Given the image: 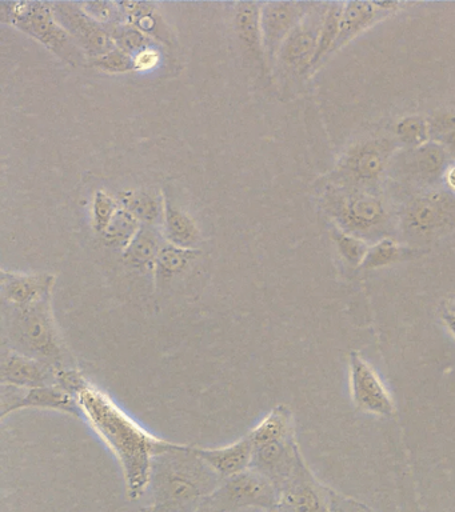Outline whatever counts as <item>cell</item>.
Returning a JSON list of instances; mask_svg holds the SVG:
<instances>
[{
	"instance_id": "obj_1",
	"label": "cell",
	"mask_w": 455,
	"mask_h": 512,
	"mask_svg": "<svg viewBox=\"0 0 455 512\" xmlns=\"http://www.w3.org/2000/svg\"><path fill=\"white\" fill-rule=\"evenodd\" d=\"M82 419L102 439L121 467L127 496L141 499L149 491L155 456L175 446L150 434L131 418L107 392L89 382L77 395Z\"/></svg>"
},
{
	"instance_id": "obj_2",
	"label": "cell",
	"mask_w": 455,
	"mask_h": 512,
	"mask_svg": "<svg viewBox=\"0 0 455 512\" xmlns=\"http://www.w3.org/2000/svg\"><path fill=\"white\" fill-rule=\"evenodd\" d=\"M221 483L193 447L175 443L154 458L149 487L153 506L147 512H194Z\"/></svg>"
},
{
	"instance_id": "obj_3",
	"label": "cell",
	"mask_w": 455,
	"mask_h": 512,
	"mask_svg": "<svg viewBox=\"0 0 455 512\" xmlns=\"http://www.w3.org/2000/svg\"><path fill=\"white\" fill-rule=\"evenodd\" d=\"M3 346L57 370L77 367L55 320L53 295L26 307L3 304Z\"/></svg>"
},
{
	"instance_id": "obj_4",
	"label": "cell",
	"mask_w": 455,
	"mask_h": 512,
	"mask_svg": "<svg viewBox=\"0 0 455 512\" xmlns=\"http://www.w3.org/2000/svg\"><path fill=\"white\" fill-rule=\"evenodd\" d=\"M0 18L3 22L17 27L33 36L43 46L71 66L89 63L85 52L79 48L65 28L55 18L53 3L46 2H2Z\"/></svg>"
},
{
	"instance_id": "obj_5",
	"label": "cell",
	"mask_w": 455,
	"mask_h": 512,
	"mask_svg": "<svg viewBox=\"0 0 455 512\" xmlns=\"http://www.w3.org/2000/svg\"><path fill=\"white\" fill-rule=\"evenodd\" d=\"M279 490L253 468L222 480L217 490L205 500L221 512H237L245 508L266 511L279 504Z\"/></svg>"
},
{
	"instance_id": "obj_6",
	"label": "cell",
	"mask_w": 455,
	"mask_h": 512,
	"mask_svg": "<svg viewBox=\"0 0 455 512\" xmlns=\"http://www.w3.org/2000/svg\"><path fill=\"white\" fill-rule=\"evenodd\" d=\"M55 18L90 60L106 55L115 46L109 30L86 14L81 4L53 3Z\"/></svg>"
},
{
	"instance_id": "obj_7",
	"label": "cell",
	"mask_w": 455,
	"mask_h": 512,
	"mask_svg": "<svg viewBox=\"0 0 455 512\" xmlns=\"http://www.w3.org/2000/svg\"><path fill=\"white\" fill-rule=\"evenodd\" d=\"M50 410L82 419L77 398L62 387L19 388L2 386V419L21 410Z\"/></svg>"
},
{
	"instance_id": "obj_8",
	"label": "cell",
	"mask_w": 455,
	"mask_h": 512,
	"mask_svg": "<svg viewBox=\"0 0 455 512\" xmlns=\"http://www.w3.org/2000/svg\"><path fill=\"white\" fill-rule=\"evenodd\" d=\"M350 388L355 406L369 414L391 416L394 402L374 368L358 354L350 355Z\"/></svg>"
},
{
	"instance_id": "obj_9",
	"label": "cell",
	"mask_w": 455,
	"mask_h": 512,
	"mask_svg": "<svg viewBox=\"0 0 455 512\" xmlns=\"http://www.w3.org/2000/svg\"><path fill=\"white\" fill-rule=\"evenodd\" d=\"M57 368L17 351H3L0 363V383L2 386L37 388L57 384Z\"/></svg>"
},
{
	"instance_id": "obj_10",
	"label": "cell",
	"mask_w": 455,
	"mask_h": 512,
	"mask_svg": "<svg viewBox=\"0 0 455 512\" xmlns=\"http://www.w3.org/2000/svg\"><path fill=\"white\" fill-rule=\"evenodd\" d=\"M55 275L49 272L2 271L0 290L3 304L9 307H26L53 295Z\"/></svg>"
},
{
	"instance_id": "obj_11",
	"label": "cell",
	"mask_w": 455,
	"mask_h": 512,
	"mask_svg": "<svg viewBox=\"0 0 455 512\" xmlns=\"http://www.w3.org/2000/svg\"><path fill=\"white\" fill-rule=\"evenodd\" d=\"M302 10L297 3H267L261 10L263 51L274 56L290 32L298 26Z\"/></svg>"
},
{
	"instance_id": "obj_12",
	"label": "cell",
	"mask_w": 455,
	"mask_h": 512,
	"mask_svg": "<svg viewBox=\"0 0 455 512\" xmlns=\"http://www.w3.org/2000/svg\"><path fill=\"white\" fill-rule=\"evenodd\" d=\"M193 448L195 454L222 480L249 470L251 460H253V443H251L249 435L223 447Z\"/></svg>"
},
{
	"instance_id": "obj_13",
	"label": "cell",
	"mask_w": 455,
	"mask_h": 512,
	"mask_svg": "<svg viewBox=\"0 0 455 512\" xmlns=\"http://www.w3.org/2000/svg\"><path fill=\"white\" fill-rule=\"evenodd\" d=\"M278 507L282 512H327L321 491L311 483L301 462L282 487Z\"/></svg>"
},
{
	"instance_id": "obj_14",
	"label": "cell",
	"mask_w": 455,
	"mask_h": 512,
	"mask_svg": "<svg viewBox=\"0 0 455 512\" xmlns=\"http://www.w3.org/2000/svg\"><path fill=\"white\" fill-rule=\"evenodd\" d=\"M322 22L319 24L299 22L298 26L290 32L278 52L279 59L285 66L295 70L311 66L317 51Z\"/></svg>"
},
{
	"instance_id": "obj_15",
	"label": "cell",
	"mask_w": 455,
	"mask_h": 512,
	"mask_svg": "<svg viewBox=\"0 0 455 512\" xmlns=\"http://www.w3.org/2000/svg\"><path fill=\"white\" fill-rule=\"evenodd\" d=\"M166 243L163 238L161 227L142 224L138 234L134 236L129 246L123 250V260L130 267L137 268L139 271L153 272L155 263H157L159 252L163 244Z\"/></svg>"
},
{
	"instance_id": "obj_16",
	"label": "cell",
	"mask_w": 455,
	"mask_h": 512,
	"mask_svg": "<svg viewBox=\"0 0 455 512\" xmlns=\"http://www.w3.org/2000/svg\"><path fill=\"white\" fill-rule=\"evenodd\" d=\"M161 230L166 242L174 246L195 248L201 242V230L195 220L166 198Z\"/></svg>"
},
{
	"instance_id": "obj_17",
	"label": "cell",
	"mask_w": 455,
	"mask_h": 512,
	"mask_svg": "<svg viewBox=\"0 0 455 512\" xmlns=\"http://www.w3.org/2000/svg\"><path fill=\"white\" fill-rule=\"evenodd\" d=\"M446 218L445 199L439 195H430L411 204L406 214L405 226L413 234L426 235L441 227Z\"/></svg>"
},
{
	"instance_id": "obj_18",
	"label": "cell",
	"mask_w": 455,
	"mask_h": 512,
	"mask_svg": "<svg viewBox=\"0 0 455 512\" xmlns=\"http://www.w3.org/2000/svg\"><path fill=\"white\" fill-rule=\"evenodd\" d=\"M341 216L351 230L367 231L382 222L385 210L373 196L355 195L343 200Z\"/></svg>"
},
{
	"instance_id": "obj_19",
	"label": "cell",
	"mask_w": 455,
	"mask_h": 512,
	"mask_svg": "<svg viewBox=\"0 0 455 512\" xmlns=\"http://www.w3.org/2000/svg\"><path fill=\"white\" fill-rule=\"evenodd\" d=\"M386 150L383 143H369L359 147L347 160L350 174L362 182L377 179L386 164Z\"/></svg>"
},
{
	"instance_id": "obj_20",
	"label": "cell",
	"mask_w": 455,
	"mask_h": 512,
	"mask_svg": "<svg viewBox=\"0 0 455 512\" xmlns=\"http://www.w3.org/2000/svg\"><path fill=\"white\" fill-rule=\"evenodd\" d=\"M235 27H237L239 38H241L247 50L257 56L265 55V51H263L259 4H238L237 15H235Z\"/></svg>"
},
{
	"instance_id": "obj_21",
	"label": "cell",
	"mask_w": 455,
	"mask_h": 512,
	"mask_svg": "<svg viewBox=\"0 0 455 512\" xmlns=\"http://www.w3.org/2000/svg\"><path fill=\"white\" fill-rule=\"evenodd\" d=\"M122 207L130 211L142 224L158 226L165 214V198L151 192L130 191L122 196Z\"/></svg>"
},
{
	"instance_id": "obj_22",
	"label": "cell",
	"mask_w": 455,
	"mask_h": 512,
	"mask_svg": "<svg viewBox=\"0 0 455 512\" xmlns=\"http://www.w3.org/2000/svg\"><path fill=\"white\" fill-rule=\"evenodd\" d=\"M377 12L378 7L375 3L350 2L343 4L341 28H339V36L334 48L342 46L358 32L365 30L373 22Z\"/></svg>"
},
{
	"instance_id": "obj_23",
	"label": "cell",
	"mask_w": 455,
	"mask_h": 512,
	"mask_svg": "<svg viewBox=\"0 0 455 512\" xmlns=\"http://www.w3.org/2000/svg\"><path fill=\"white\" fill-rule=\"evenodd\" d=\"M198 256L197 248H183L166 242L159 252L157 263H155V278L166 280L181 275Z\"/></svg>"
},
{
	"instance_id": "obj_24",
	"label": "cell",
	"mask_w": 455,
	"mask_h": 512,
	"mask_svg": "<svg viewBox=\"0 0 455 512\" xmlns=\"http://www.w3.org/2000/svg\"><path fill=\"white\" fill-rule=\"evenodd\" d=\"M141 226L142 223L130 211L121 206L101 236L107 246L123 252L134 236L138 234Z\"/></svg>"
},
{
	"instance_id": "obj_25",
	"label": "cell",
	"mask_w": 455,
	"mask_h": 512,
	"mask_svg": "<svg viewBox=\"0 0 455 512\" xmlns=\"http://www.w3.org/2000/svg\"><path fill=\"white\" fill-rule=\"evenodd\" d=\"M111 38H113L115 46L119 50L125 51L126 54L131 56L138 55L139 52L147 50L153 46V39L145 32L138 30L130 23H119L115 26L107 27Z\"/></svg>"
},
{
	"instance_id": "obj_26",
	"label": "cell",
	"mask_w": 455,
	"mask_h": 512,
	"mask_svg": "<svg viewBox=\"0 0 455 512\" xmlns=\"http://www.w3.org/2000/svg\"><path fill=\"white\" fill-rule=\"evenodd\" d=\"M446 163V152L437 144H425L411 156V167L419 178H434Z\"/></svg>"
},
{
	"instance_id": "obj_27",
	"label": "cell",
	"mask_w": 455,
	"mask_h": 512,
	"mask_svg": "<svg viewBox=\"0 0 455 512\" xmlns=\"http://www.w3.org/2000/svg\"><path fill=\"white\" fill-rule=\"evenodd\" d=\"M342 11L343 4L333 3L330 4L329 10H327L325 16H323L321 34H319L318 39V47L317 51H315L311 66H314V64L317 63L318 60L326 54V52L333 50L335 42H337L339 36V28H341Z\"/></svg>"
},
{
	"instance_id": "obj_28",
	"label": "cell",
	"mask_w": 455,
	"mask_h": 512,
	"mask_svg": "<svg viewBox=\"0 0 455 512\" xmlns=\"http://www.w3.org/2000/svg\"><path fill=\"white\" fill-rule=\"evenodd\" d=\"M410 255V251L406 248L399 247L393 240H382L377 246L369 248L363 266L366 268H377L387 266V264L398 262L406 256Z\"/></svg>"
},
{
	"instance_id": "obj_29",
	"label": "cell",
	"mask_w": 455,
	"mask_h": 512,
	"mask_svg": "<svg viewBox=\"0 0 455 512\" xmlns=\"http://www.w3.org/2000/svg\"><path fill=\"white\" fill-rule=\"evenodd\" d=\"M119 208L121 206H119L117 200L109 192L102 190L95 192L91 215H93L94 230L98 234H102L106 230V227L109 226L111 219L117 214Z\"/></svg>"
},
{
	"instance_id": "obj_30",
	"label": "cell",
	"mask_w": 455,
	"mask_h": 512,
	"mask_svg": "<svg viewBox=\"0 0 455 512\" xmlns=\"http://www.w3.org/2000/svg\"><path fill=\"white\" fill-rule=\"evenodd\" d=\"M89 63L91 66L97 67L98 70L107 72V74H127V72L135 71L133 56L119 50L118 47L107 52L106 55L90 60Z\"/></svg>"
},
{
	"instance_id": "obj_31",
	"label": "cell",
	"mask_w": 455,
	"mask_h": 512,
	"mask_svg": "<svg viewBox=\"0 0 455 512\" xmlns=\"http://www.w3.org/2000/svg\"><path fill=\"white\" fill-rule=\"evenodd\" d=\"M81 7L91 18L97 20L102 26L111 27L115 24L126 23L125 15L118 3L113 2H87Z\"/></svg>"
},
{
	"instance_id": "obj_32",
	"label": "cell",
	"mask_w": 455,
	"mask_h": 512,
	"mask_svg": "<svg viewBox=\"0 0 455 512\" xmlns=\"http://www.w3.org/2000/svg\"><path fill=\"white\" fill-rule=\"evenodd\" d=\"M397 132L402 142L410 144V146H422L429 136V127L425 120L413 116V118H405L398 123Z\"/></svg>"
},
{
	"instance_id": "obj_33",
	"label": "cell",
	"mask_w": 455,
	"mask_h": 512,
	"mask_svg": "<svg viewBox=\"0 0 455 512\" xmlns=\"http://www.w3.org/2000/svg\"><path fill=\"white\" fill-rule=\"evenodd\" d=\"M337 242L342 255L353 264L363 263L367 252H369V248L366 247V244L363 243L361 239L342 234V232H338Z\"/></svg>"
},
{
	"instance_id": "obj_34",
	"label": "cell",
	"mask_w": 455,
	"mask_h": 512,
	"mask_svg": "<svg viewBox=\"0 0 455 512\" xmlns=\"http://www.w3.org/2000/svg\"><path fill=\"white\" fill-rule=\"evenodd\" d=\"M135 71H146L157 66L159 62L158 52L153 48H147V50L139 52L138 55L134 56Z\"/></svg>"
},
{
	"instance_id": "obj_35",
	"label": "cell",
	"mask_w": 455,
	"mask_h": 512,
	"mask_svg": "<svg viewBox=\"0 0 455 512\" xmlns=\"http://www.w3.org/2000/svg\"><path fill=\"white\" fill-rule=\"evenodd\" d=\"M434 126L437 127L439 131H455V112L439 116V118L435 120Z\"/></svg>"
},
{
	"instance_id": "obj_36",
	"label": "cell",
	"mask_w": 455,
	"mask_h": 512,
	"mask_svg": "<svg viewBox=\"0 0 455 512\" xmlns=\"http://www.w3.org/2000/svg\"><path fill=\"white\" fill-rule=\"evenodd\" d=\"M442 319L443 323L446 324V327L449 328V331L455 338V312L447 307L446 310L443 311Z\"/></svg>"
},
{
	"instance_id": "obj_37",
	"label": "cell",
	"mask_w": 455,
	"mask_h": 512,
	"mask_svg": "<svg viewBox=\"0 0 455 512\" xmlns=\"http://www.w3.org/2000/svg\"><path fill=\"white\" fill-rule=\"evenodd\" d=\"M194 512H221L219 510H217V508L211 506V504L209 502H207V500H203V502L201 504H199L197 510H195Z\"/></svg>"
},
{
	"instance_id": "obj_38",
	"label": "cell",
	"mask_w": 455,
	"mask_h": 512,
	"mask_svg": "<svg viewBox=\"0 0 455 512\" xmlns=\"http://www.w3.org/2000/svg\"><path fill=\"white\" fill-rule=\"evenodd\" d=\"M443 140H445L446 146L455 154V131L447 132Z\"/></svg>"
},
{
	"instance_id": "obj_39",
	"label": "cell",
	"mask_w": 455,
	"mask_h": 512,
	"mask_svg": "<svg viewBox=\"0 0 455 512\" xmlns=\"http://www.w3.org/2000/svg\"><path fill=\"white\" fill-rule=\"evenodd\" d=\"M446 179L449 186L455 190V167L451 168V170L447 172Z\"/></svg>"
},
{
	"instance_id": "obj_40",
	"label": "cell",
	"mask_w": 455,
	"mask_h": 512,
	"mask_svg": "<svg viewBox=\"0 0 455 512\" xmlns=\"http://www.w3.org/2000/svg\"><path fill=\"white\" fill-rule=\"evenodd\" d=\"M265 512H282V511H281V508H279L277 506V507H274V508H270V510H266Z\"/></svg>"
},
{
	"instance_id": "obj_41",
	"label": "cell",
	"mask_w": 455,
	"mask_h": 512,
	"mask_svg": "<svg viewBox=\"0 0 455 512\" xmlns=\"http://www.w3.org/2000/svg\"><path fill=\"white\" fill-rule=\"evenodd\" d=\"M449 308L455 312V302L451 303Z\"/></svg>"
}]
</instances>
